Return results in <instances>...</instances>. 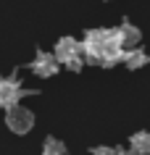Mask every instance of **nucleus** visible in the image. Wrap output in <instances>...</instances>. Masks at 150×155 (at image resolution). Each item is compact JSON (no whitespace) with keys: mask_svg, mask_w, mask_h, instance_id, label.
<instances>
[{"mask_svg":"<svg viewBox=\"0 0 150 155\" xmlns=\"http://www.w3.org/2000/svg\"><path fill=\"white\" fill-rule=\"evenodd\" d=\"M113 37H116L113 29H90V32L84 34V40L79 42V55L84 58V63L100 66V53H103V48Z\"/></svg>","mask_w":150,"mask_h":155,"instance_id":"f257e3e1","label":"nucleus"},{"mask_svg":"<svg viewBox=\"0 0 150 155\" xmlns=\"http://www.w3.org/2000/svg\"><path fill=\"white\" fill-rule=\"evenodd\" d=\"M26 95H32V92L18 82V76H0V108L18 105Z\"/></svg>","mask_w":150,"mask_h":155,"instance_id":"f03ea898","label":"nucleus"},{"mask_svg":"<svg viewBox=\"0 0 150 155\" xmlns=\"http://www.w3.org/2000/svg\"><path fill=\"white\" fill-rule=\"evenodd\" d=\"M5 126H8L13 134H26V131H32V126H34V113L18 103V105L8 108V113H5Z\"/></svg>","mask_w":150,"mask_h":155,"instance_id":"7ed1b4c3","label":"nucleus"},{"mask_svg":"<svg viewBox=\"0 0 150 155\" xmlns=\"http://www.w3.org/2000/svg\"><path fill=\"white\" fill-rule=\"evenodd\" d=\"M29 68H32L34 76L48 79V76H55V74H58L61 63L55 61V55H53V53H45V50H40V53L34 55V61L29 63Z\"/></svg>","mask_w":150,"mask_h":155,"instance_id":"20e7f679","label":"nucleus"},{"mask_svg":"<svg viewBox=\"0 0 150 155\" xmlns=\"http://www.w3.org/2000/svg\"><path fill=\"white\" fill-rule=\"evenodd\" d=\"M116 34V42L121 45V50H132V48H140V40H142V32L137 29L134 24L124 21V24H118V29H113Z\"/></svg>","mask_w":150,"mask_h":155,"instance_id":"39448f33","label":"nucleus"},{"mask_svg":"<svg viewBox=\"0 0 150 155\" xmlns=\"http://www.w3.org/2000/svg\"><path fill=\"white\" fill-rule=\"evenodd\" d=\"M55 61L58 63H66V61H71V58L79 55V42L74 40V37H61L58 42H55Z\"/></svg>","mask_w":150,"mask_h":155,"instance_id":"423d86ee","label":"nucleus"},{"mask_svg":"<svg viewBox=\"0 0 150 155\" xmlns=\"http://www.w3.org/2000/svg\"><path fill=\"white\" fill-rule=\"evenodd\" d=\"M124 58V50H121V45L116 42V37L103 48V53H100V66H113V63H118Z\"/></svg>","mask_w":150,"mask_h":155,"instance_id":"0eeeda50","label":"nucleus"},{"mask_svg":"<svg viewBox=\"0 0 150 155\" xmlns=\"http://www.w3.org/2000/svg\"><path fill=\"white\" fill-rule=\"evenodd\" d=\"M129 68H142V66L150 63V55L145 53L142 48H132V50H124V58H121Z\"/></svg>","mask_w":150,"mask_h":155,"instance_id":"6e6552de","label":"nucleus"},{"mask_svg":"<svg viewBox=\"0 0 150 155\" xmlns=\"http://www.w3.org/2000/svg\"><path fill=\"white\" fill-rule=\"evenodd\" d=\"M129 150H132V155H150V131H137V134H132Z\"/></svg>","mask_w":150,"mask_h":155,"instance_id":"1a4fd4ad","label":"nucleus"},{"mask_svg":"<svg viewBox=\"0 0 150 155\" xmlns=\"http://www.w3.org/2000/svg\"><path fill=\"white\" fill-rule=\"evenodd\" d=\"M42 155H68V150H66V145H63L61 139L48 137L45 145H42Z\"/></svg>","mask_w":150,"mask_h":155,"instance_id":"9d476101","label":"nucleus"},{"mask_svg":"<svg viewBox=\"0 0 150 155\" xmlns=\"http://www.w3.org/2000/svg\"><path fill=\"white\" fill-rule=\"evenodd\" d=\"M66 68H71V71H82V66H84V58L82 55H76V58H71V61H66Z\"/></svg>","mask_w":150,"mask_h":155,"instance_id":"9b49d317","label":"nucleus"},{"mask_svg":"<svg viewBox=\"0 0 150 155\" xmlns=\"http://www.w3.org/2000/svg\"><path fill=\"white\" fill-rule=\"evenodd\" d=\"M92 155H116V147H105V145H100L92 150Z\"/></svg>","mask_w":150,"mask_h":155,"instance_id":"f8f14e48","label":"nucleus"},{"mask_svg":"<svg viewBox=\"0 0 150 155\" xmlns=\"http://www.w3.org/2000/svg\"><path fill=\"white\" fill-rule=\"evenodd\" d=\"M116 155H132V150H116Z\"/></svg>","mask_w":150,"mask_h":155,"instance_id":"ddd939ff","label":"nucleus"}]
</instances>
